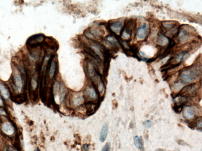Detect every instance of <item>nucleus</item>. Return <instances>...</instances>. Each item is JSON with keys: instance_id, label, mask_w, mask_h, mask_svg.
I'll list each match as a JSON object with an SVG mask.
<instances>
[{"instance_id": "nucleus-1", "label": "nucleus", "mask_w": 202, "mask_h": 151, "mask_svg": "<svg viewBox=\"0 0 202 151\" xmlns=\"http://www.w3.org/2000/svg\"><path fill=\"white\" fill-rule=\"evenodd\" d=\"M194 65L185 67L179 73L180 79L183 83H188L194 82L199 78L201 75V68L196 65L193 69H191Z\"/></svg>"}, {"instance_id": "nucleus-2", "label": "nucleus", "mask_w": 202, "mask_h": 151, "mask_svg": "<svg viewBox=\"0 0 202 151\" xmlns=\"http://www.w3.org/2000/svg\"><path fill=\"white\" fill-rule=\"evenodd\" d=\"M149 31L150 30H149L148 25L144 23L138 29L137 31V36L140 39H144L148 37Z\"/></svg>"}, {"instance_id": "nucleus-3", "label": "nucleus", "mask_w": 202, "mask_h": 151, "mask_svg": "<svg viewBox=\"0 0 202 151\" xmlns=\"http://www.w3.org/2000/svg\"><path fill=\"white\" fill-rule=\"evenodd\" d=\"M183 116L186 120H190L194 116L195 110L191 107L187 106L184 107L182 110Z\"/></svg>"}, {"instance_id": "nucleus-4", "label": "nucleus", "mask_w": 202, "mask_h": 151, "mask_svg": "<svg viewBox=\"0 0 202 151\" xmlns=\"http://www.w3.org/2000/svg\"><path fill=\"white\" fill-rule=\"evenodd\" d=\"M193 35H194L185 29H183L181 31L180 30L178 36L179 41L182 42H185L188 41L191 36H193Z\"/></svg>"}, {"instance_id": "nucleus-5", "label": "nucleus", "mask_w": 202, "mask_h": 151, "mask_svg": "<svg viewBox=\"0 0 202 151\" xmlns=\"http://www.w3.org/2000/svg\"><path fill=\"white\" fill-rule=\"evenodd\" d=\"M3 132L8 135H12L14 132V129L12 125L9 122H5L2 125Z\"/></svg>"}, {"instance_id": "nucleus-6", "label": "nucleus", "mask_w": 202, "mask_h": 151, "mask_svg": "<svg viewBox=\"0 0 202 151\" xmlns=\"http://www.w3.org/2000/svg\"><path fill=\"white\" fill-rule=\"evenodd\" d=\"M109 131V127L107 123H105L103 126L100 132L99 139L100 141L104 142L107 138V134Z\"/></svg>"}, {"instance_id": "nucleus-7", "label": "nucleus", "mask_w": 202, "mask_h": 151, "mask_svg": "<svg viewBox=\"0 0 202 151\" xmlns=\"http://www.w3.org/2000/svg\"><path fill=\"white\" fill-rule=\"evenodd\" d=\"M13 80L17 90L19 92H20L23 87V82L21 76L18 74H15L13 76Z\"/></svg>"}, {"instance_id": "nucleus-8", "label": "nucleus", "mask_w": 202, "mask_h": 151, "mask_svg": "<svg viewBox=\"0 0 202 151\" xmlns=\"http://www.w3.org/2000/svg\"><path fill=\"white\" fill-rule=\"evenodd\" d=\"M123 27V24L120 21L114 22L110 25V28L111 31L115 33H120Z\"/></svg>"}, {"instance_id": "nucleus-9", "label": "nucleus", "mask_w": 202, "mask_h": 151, "mask_svg": "<svg viewBox=\"0 0 202 151\" xmlns=\"http://www.w3.org/2000/svg\"><path fill=\"white\" fill-rule=\"evenodd\" d=\"M134 143L135 146L141 151L144 150V142L142 137L138 136H135L134 137Z\"/></svg>"}, {"instance_id": "nucleus-10", "label": "nucleus", "mask_w": 202, "mask_h": 151, "mask_svg": "<svg viewBox=\"0 0 202 151\" xmlns=\"http://www.w3.org/2000/svg\"><path fill=\"white\" fill-rule=\"evenodd\" d=\"M169 41V38L166 37L164 35L160 33L158 35L157 43L158 45L161 46H165Z\"/></svg>"}, {"instance_id": "nucleus-11", "label": "nucleus", "mask_w": 202, "mask_h": 151, "mask_svg": "<svg viewBox=\"0 0 202 151\" xmlns=\"http://www.w3.org/2000/svg\"><path fill=\"white\" fill-rule=\"evenodd\" d=\"M0 92L2 96L5 99H7L9 98V91L5 85L3 84L0 83Z\"/></svg>"}, {"instance_id": "nucleus-12", "label": "nucleus", "mask_w": 202, "mask_h": 151, "mask_svg": "<svg viewBox=\"0 0 202 151\" xmlns=\"http://www.w3.org/2000/svg\"><path fill=\"white\" fill-rule=\"evenodd\" d=\"M84 102V98L81 95H77L73 98V103L75 106H79Z\"/></svg>"}, {"instance_id": "nucleus-13", "label": "nucleus", "mask_w": 202, "mask_h": 151, "mask_svg": "<svg viewBox=\"0 0 202 151\" xmlns=\"http://www.w3.org/2000/svg\"><path fill=\"white\" fill-rule=\"evenodd\" d=\"M87 94L90 99L94 100L97 98L96 92L93 88H88L87 90Z\"/></svg>"}, {"instance_id": "nucleus-14", "label": "nucleus", "mask_w": 202, "mask_h": 151, "mask_svg": "<svg viewBox=\"0 0 202 151\" xmlns=\"http://www.w3.org/2000/svg\"><path fill=\"white\" fill-rule=\"evenodd\" d=\"M56 63L54 61H53L50 64L49 74L50 78H53L55 73Z\"/></svg>"}, {"instance_id": "nucleus-15", "label": "nucleus", "mask_w": 202, "mask_h": 151, "mask_svg": "<svg viewBox=\"0 0 202 151\" xmlns=\"http://www.w3.org/2000/svg\"><path fill=\"white\" fill-rule=\"evenodd\" d=\"M196 128L199 131L201 132L202 127V118L201 117H198L195 118Z\"/></svg>"}, {"instance_id": "nucleus-16", "label": "nucleus", "mask_w": 202, "mask_h": 151, "mask_svg": "<svg viewBox=\"0 0 202 151\" xmlns=\"http://www.w3.org/2000/svg\"><path fill=\"white\" fill-rule=\"evenodd\" d=\"M90 33H92L94 36L95 37H98L101 36L102 35V32L100 30H98V29H95L93 28V29H92L90 30Z\"/></svg>"}, {"instance_id": "nucleus-17", "label": "nucleus", "mask_w": 202, "mask_h": 151, "mask_svg": "<svg viewBox=\"0 0 202 151\" xmlns=\"http://www.w3.org/2000/svg\"><path fill=\"white\" fill-rule=\"evenodd\" d=\"M184 107V106L183 105H176L174 104L173 106H172V108L176 113L179 114L182 111Z\"/></svg>"}, {"instance_id": "nucleus-18", "label": "nucleus", "mask_w": 202, "mask_h": 151, "mask_svg": "<svg viewBox=\"0 0 202 151\" xmlns=\"http://www.w3.org/2000/svg\"><path fill=\"white\" fill-rule=\"evenodd\" d=\"M91 47L92 49H93L94 52H95L96 54L98 55L100 58L101 59L103 58L102 53V52H101L100 50L97 47H96V46L94 45H92L91 46Z\"/></svg>"}, {"instance_id": "nucleus-19", "label": "nucleus", "mask_w": 202, "mask_h": 151, "mask_svg": "<svg viewBox=\"0 0 202 151\" xmlns=\"http://www.w3.org/2000/svg\"><path fill=\"white\" fill-rule=\"evenodd\" d=\"M183 85H184V83L182 82L177 81L173 85L174 89V90H176V91H178L182 88Z\"/></svg>"}, {"instance_id": "nucleus-20", "label": "nucleus", "mask_w": 202, "mask_h": 151, "mask_svg": "<svg viewBox=\"0 0 202 151\" xmlns=\"http://www.w3.org/2000/svg\"><path fill=\"white\" fill-rule=\"evenodd\" d=\"M88 73L90 76H93V75L94 74V69L92 67V65L91 64H89L88 65Z\"/></svg>"}, {"instance_id": "nucleus-21", "label": "nucleus", "mask_w": 202, "mask_h": 151, "mask_svg": "<svg viewBox=\"0 0 202 151\" xmlns=\"http://www.w3.org/2000/svg\"><path fill=\"white\" fill-rule=\"evenodd\" d=\"M60 84L59 82H56L54 85L53 90L54 93H57L59 91Z\"/></svg>"}, {"instance_id": "nucleus-22", "label": "nucleus", "mask_w": 202, "mask_h": 151, "mask_svg": "<svg viewBox=\"0 0 202 151\" xmlns=\"http://www.w3.org/2000/svg\"><path fill=\"white\" fill-rule=\"evenodd\" d=\"M110 149V142H107L104 146L100 151H109Z\"/></svg>"}, {"instance_id": "nucleus-23", "label": "nucleus", "mask_w": 202, "mask_h": 151, "mask_svg": "<svg viewBox=\"0 0 202 151\" xmlns=\"http://www.w3.org/2000/svg\"><path fill=\"white\" fill-rule=\"evenodd\" d=\"M37 82L36 80L34 78H32L31 80V86L32 87V88H33V90H35L37 87Z\"/></svg>"}, {"instance_id": "nucleus-24", "label": "nucleus", "mask_w": 202, "mask_h": 151, "mask_svg": "<svg viewBox=\"0 0 202 151\" xmlns=\"http://www.w3.org/2000/svg\"><path fill=\"white\" fill-rule=\"evenodd\" d=\"M144 125L145 128H150L152 126V122L150 120H147L144 123Z\"/></svg>"}, {"instance_id": "nucleus-25", "label": "nucleus", "mask_w": 202, "mask_h": 151, "mask_svg": "<svg viewBox=\"0 0 202 151\" xmlns=\"http://www.w3.org/2000/svg\"><path fill=\"white\" fill-rule=\"evenodd\" d=\"M98 90L99 91L101 94H102L104 91V85L102 83H101L98 86Z\"/></svg>"}, {"instance_id": "nucleus-26", "label": "nucleus", "mask_w": 202, "mask_h": 151, "mask_svg": "<svg viewBox=\"0 0 202 151\" xmlns=\"http://www.w3.org/2000/svg\"><path fill=\"white\" fill-rule=\"evenodd\" d=\"M178 143L180 145H188V144L185 142V141H184V140H179L178 141Z\"/></svg>"}, {"instance_id": "nucleus-27", "label": "nucleus", "mask_w": 202, "mask_h": 151, "mask_svg": "<svg viewBox=\"0 0 202 151\" xmlns=\"http://www.w3.org/2000/svg\"><path fill=\"white\" fill-rule=\"evenodd\" d=\"M83 148L84 151H88L89 149V145L87 144H84L83 146Z\"/></svg>"}, {"instance_id": "nucleus-28", "label": "nucleus", "mask_w": 202, "mask_h": 151, "mask_svg": "<svg viewBox=\"0 0 202 151\" xmlns=\"http://www.w3.org/2000/svg\"><path fill=\"white\" fill-rule=\"evenodd\" d=\"M86 35H87V37L90 38V39H94L95 38L93 35L91 33H89V32H87Z\"/></svg>"}, {"instance_id": "nucleus-29", "label": "nucleus", "mask_w": 202, "mask_h": 151, "mask_svg": "<svg viewBox=\"0 0 202 151\" xmlns=\"http://www.w3.org/2000/svg\"><path fill=\"white\" fill-rule=\"evenodd\" d=\"M157 57H154V58H152L151 59H150L147 60V63H150L151 62H153L154 61L156 60V59Z\"/></svg>"}, {"instance_id": "nucleus-30", "label": "nucleus", "mask_w": 202, "mask_h": 151, "mask_svg": "<svg viewBox=\"0 0 202 151\" xmlns=\"http://www.w3.org/2000/svg\"><path fill=\"white\" fill-rule=\"evenodd\" d=\"M0 115H6V112H5V111L0 110Z\"/></svg>"}, {"instance_id": "nucleus-31", "label": "nucleus", "mask_w": 202, "mask_h": 151, "mask_svg": "<svg viewBox=\"0 0 202 151\" xmlns=\"http://www.w3.org/2000/svg\"><path fill=\"white\" fill-rule=\"evenodd\" d=\"M155 151H166V150H165L164 149H161V148H158L156 150H155Z\"/></svg>"}, {"instance_id": "nucleus-32", "label": "nucleus", "mask_w": 202, "mask_h": 151, "mask_svg": "<svg viewBox=\"0 0 202 151\" xmlns=\"http://www.w3.org/2000/svg\"><path fill=\"white\" fill-rule=\"evenodd\" d=\"M3 105V101H2L1 98L0 97V106H2Z\"/></svg>"}, {"instance_id": "nucleus-33", "label": "nucleus", "mask_w": 202, "mask_h": 151, "mask_svg": "<svg viewBox=\"0 0 202 151\" xmlns=\"http://www.w3.org/2000/svg\"><path fill=\"white\" fill-rule=\"evenodd\" d=\"M34 151H40V150L38 148H37Z\"/></svg>"}]
</instances>
